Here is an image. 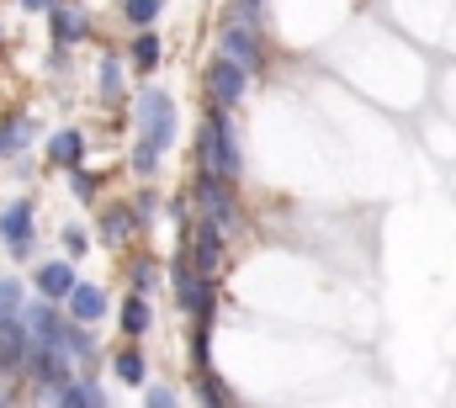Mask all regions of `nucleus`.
Instances as JSON below:
<instances>
[{
  "instance_id": "393cba45",
  "label": "nucleus",
  "mask_w": 456,
  "mask_h": 408,
  "mask_svg": "<svg viewBox=\"0 0 456 408\" xmlns=\"http://www.w3.org/2000/svg\"><path fill=\"white\" fill-rule=\"evenodd\" d=\"M244 5V21H255V11H260V0H239Z\"/></svg>"
},
{
  "instance_id": "7ed1b4c3",
  "label": "nucleus",
  "mask_w": 456,
  "mask_h": 408,
  "mask_svg": "<svg viewBox=\"0 0 456 408\" xmlns=\"http://www.w3.org/2000/svg\"><path fill=\"white\" fill-rule=\"evenodd\" d=\"M218 43H224V59L228 64H239L244 75H255L260 64H265V53H260V32H255V21H224V32H218Z\"/></svg>"
},
{
  "instance_id": "dca6fc26",
  "label": "nucleus",
  "mask_w": 456,
  "mask_h": 408,
  "mask_svg": "<svg viewBox=\"0 0 456 408\" xmlns=\"http://www.w3.org/2000/svg\"><path fill=\"white\" fill-rule=\"evenodd\" d=\"M21 282H16V276H5V282H0V323H11V318H21Z\"/></svg>"
},
{
  "instance_id": "f257e3e1",
  "label": "nucleus",
  "mask_w": 456,
  "mask_h": 408,
  "mask_svg": "<svg viewBox=\"0 0 456 408\" xmlns=\"http://www.w3.org/2000/svg\"><path fill=\"white\" fill-rule=\"evenodd\" d=\"M170 143H175V102H170L165 91H143V102H138V143H133V170H138V175H154Z\"/></svg>"
},
{
  "instance_id": "f03ea898",
  "label": "nucleus",
  "mask_w": 456,
  "mask_h": 408,
  "mask_svg": "<svg viewBox=\"0 0 456 408\" xmlns=\"http://www.w3.org/2000/svg\"><path fill=\"white\" fill-rule=\"evenodd\" d=\"M202 175L208 181H233L239 175V143H233V127H228V117L218 106L202 117Z\"/></svg>"
},
{
  "instance_id": "1a4fd4ad",
  "label": "nucleus",
  "mask_w": 456,
  "mask_h": 408,
  "mask_svg": "<svg viewBox=\"0 0 456 408\" xmlns=\"http://www.w3.org/2000/svg\"><path fill=\"white\" fill-rule=\"evenodd\" d=\"M48 21H53V37H59V48H69V43H86L91 37V21H86V11L80 5H48Z\"/></svg>"
},
{
  "instance_id": "412c9836",
  "label": "nucleus",
  "mask_w": 456,
  "mask_h": 408,
  "mask_svg": "<svg viewBox=\"0 0 456 408\" xmlns=\"http://www.w3.org/2000/svg\"><path fill=\"white\" fill-rule=\"evenodd\" d=\"M208 408H228V388L218 377H208Z\"/></svg>"
},
{
  "instance_id": "20e7f679",
  "label": "nucleus",
  "mask_w": 456,
  "mask_h": 408,
  "mask_svg": "<svg viewBox=\"0 0 456 408\" xmlns=\"http://www.w3.org/2000/svg\"><path fill=\"white\" fill-rule=\"evenodd\" d=\"M0 244H5L16 260H27V255H32L37 228H32V202H27V197H16V202L0 212Z\"/></svg>"
},
{
  "instance_id": "4468645a",
  "label": "nucleus",
  "mask_w": 456,
  "mask_h": 408,
  "mask_svg": "<svg viewBox=\"0 0 456 408\" xmlns=\"http://www.w3.org/2000/svg\"><path fill=\"white\" fill-rule=\"evenodd\" d=\"M149 323H154V313H149V298H138V292H133V298L122 303V334H143Z\"/></svg>"
},
{
  "instance_id": "0eeeda50",
  "label": "nucleus",
  "mask_w": 456,
  "mask_h": 408,
  "mask_svg": "<svg viewBox=\"0 0 456 408\" xmlns=\"http://www.w3.org/2000/svg\"><path fill=\"white\" fill-rule=\"evenodd\" d=\"M75 287H80L75 260H48V265H37V292H43V303H64Z\"/></svg>"
},
{
  "instance_id": "5701e85b",
  "label": "nucleus",
  "mask_w": 456,
  "mask_h": 408,
  "mask_svg": "<svg viewBox=\"0 0 456 408\" xmlns=\"http://www.w3.org/2000/svg\"><path fill=\"white\" fill-rule=\"evenodd\" d=\"M102 91H107V96H117V91H122V75H117V64H102Z\"/></svg>"
},
{
  "instance_id": "f8f14e48",
  "label": "nucleus",
  "mask_w": 456,
  "mask_h": 408,
  "mask_svg": "<svg viewBox=\"0 0 456 408\" xmlns=\"http://www.w3.org/2000/svg\"><path fill=\"white\" fill-rule=\"evenodd\" d=\"M127 59H133V69H138V75H149V69L159 64V37H154V32H138V37H133V48H127Z\"/></svg>"
},
{
  "instance_id": "6ab92c4d",
  "label": "nucleus",
  "mask_w": 456,
  "mask_h": 408,
  "mask_svg": "<svg viewBox=\"0 0 456 408\" xmlns=\"http://www.w3.org/2000/svg\"><path fill=\"white\" fill-rule=\"evenodd\" d=\"M75 197H80V202H96V175L75 170Z\"/></svg>"
},
{
  "instance_id": "a211bd4d",
  "label": "nucleus",
  "mask_w": 456,
  "mask_h": 408,
  "mask_svg": "<svg viewBox=\"0 0 456 408\" xmlns=\"http://www.w3.org/2000/svg\"><path fill=\"white\" fill-rule=\"evenodd\" d=\"M159 5H165V0H122V16H127L133 27H143V32H149V21L159 16Z\"/></svg>"
},
{
  "instance_id": "f3484780",
  "label": "nucleus",
  "mask_w": 456,
  "mask_h": 408,
  "mask_svg": "<svg viewBox=\"0 0 456 408\" xmlns=\"http://www.w3.org/2000/svg\"><path fill=\"white\" fill-rule=\"evenodd\" d=\"M117 377H122L127 388H143V377H149L143 355H138V350H122V355H117Z\"/></svg>"
},
{
  "instance_id": "4be33fe9",
  "label": "nucleus",
  "mask_w": 456,
  "mask_h": 408,
  "mask_svg": "<svg viewBox=\"0 0 456 408\" xmlns=\"http://www.w3.org/2000/svg\"><path fill=\"white\" fill-rule=\"evenodd\" d=\"M149 287H154V265H138V271H133V292H138V298H143V292H149Z\"/></svg>"
},
{
  "instance_id": "ddd939ff",
  "label": "nucleus",
  "mask_w": 456,
  "mask_h": 408,
  "mask_svg": "<svg viewBox=\"0 0 456 408\" xmlns=\"http://www.w3.org/2000/svg\"><path fill=\"white\" fill-rule=\"evenodd\" d=\"M27 138H32V117H11V122L0 127V159H5V154H21Z\"/></svg>"
},
{
  "instance_id": "9b49d317",
  "label": "nucleus",
  "mask_w": 456,
  "mask_h": 408,
  "mask_svg": "<svg viewBox=\"0 0 456 408\" xmlns=\"http://www.w3.org/2000/svg\"><path fill=\"white\" fill-rule=\"evenodd\" d=\"M48 159H53L59 170H80V165H86V133H75V127L53 133V138H48Z\"/></svg>"
},
{
  "instance_id": "9d476101",
  "label": "nucleus",
  "mask_w": 456,
  "mask_h": 408,
  "mask_svg": "<svg viewBox=\"0 0 456 408\" xmlns=\"http://www.w3.org/2000/svg\"><path fill=\"white\" fill-rule=\"evenodd\" d=\"M53 408H107V393L91 377H69L64 388H53Z\"/></svg>"
},
{
  "instance_id": "39448f33",
  "label": "nucleus",
  "mask_w": 456,
  "mask_h": 408,
  "mask_svg": "<svg viewBox=\"0 0 456 408\" xmlns=\"http://www.w3.org/2000/svg\"><path fill=\"white\" fill-rule=\"evenodd\" d=\"M197 197H202V212H208V223L218 228V233H233L239 228V207H233V192H228V181H197Z\"/></svg>"
},
{
  "instance_id": "6e6552de",
  "label": "nucleus",
  "mask_w": 456,
  "mask_h": 408,
  "mask_svg": "<svg viewBox=\"0 0 456 408\" xmlns=\"http://www.w3.org/2000/svg\"><path fill=\"white\" fill-rule=\"evenodd\" d=\"M64 313H69V323H102V313H107V292L102 287H91V282H80L69 298H64Z\"/></svg>"
},
{
  "instance_id": "423d86ee",
  "label": "nucleus",
  "mask_w": 456,
  "mask_h": 408,
  "mask_svg": "<svg viewBox=\"0 0 456 408\" xmlns=\"http://www.w3.org/2000/svg\"><path fill=\"white\" fill-rule=\"evenodd\" d=\"M244 86H249V75L239 69V64H228V59H213V69H208V102L218 106H233L244 96Z\"/></svg>"
},
{
  "instance_id": "b1692460",
  "label": "nucleus",
  "mask_w": 456,
  "mask_h": 408,
  "mask_svg": "<svg viewBox=\"0 0 456 408\" xmlns=\"http://www.w3.org/2000/svg\"><path fill=\"white\" fill-rule=\"evenodd\" d=\"M86 244H91V239H86L80 228H69V233H64V249H69V255H86Z\"/></svg>"
},
{
  "instance_id": "a878e982",
  "label": "nucleus",
  "mask_w": 456,
  "mask_h": 408,
  "mask_svg": "<svg viewBox=\"0 0 456 408\" xmlns=\"http://www.w3.org/2000/svg\"><path fill=\"white\" fill-rule=\"evenodd\" d=\"M27 5H32V11H43V5H53V0H27Z\"/></svg>"
},
{
  "instance_id": "2eb2a0df",
  "label": "nucleus",
  "mask_w": 456,
  "mask_h": 408,
  "mask_svg": "<svg viewBox=\"0 0 456 408\" xmlns=\"http://www.w3.org/2000/svg\"><path fill=\"white\" fill-rule=\"evenodd\" d=\"M133 233V207H107V217H102V239L107 244H122Z\"/></svg>"
},
{
  "instance_id": "aec40b11",
  "label": "nucleus",
  "mask_w": 456,
  "mask_h": 408,
  "mask_svg": "<svg viewBox=\"0 0 456 408\" xmlns=\"http://www.w3.org/2000/svg\"><path fill=\"white\" fill-rule=\"evenodd\" d=\"M143 408H181V404H175V393H170V388H154V393L143 398Z\"/></svg>"
}]
</instances>
